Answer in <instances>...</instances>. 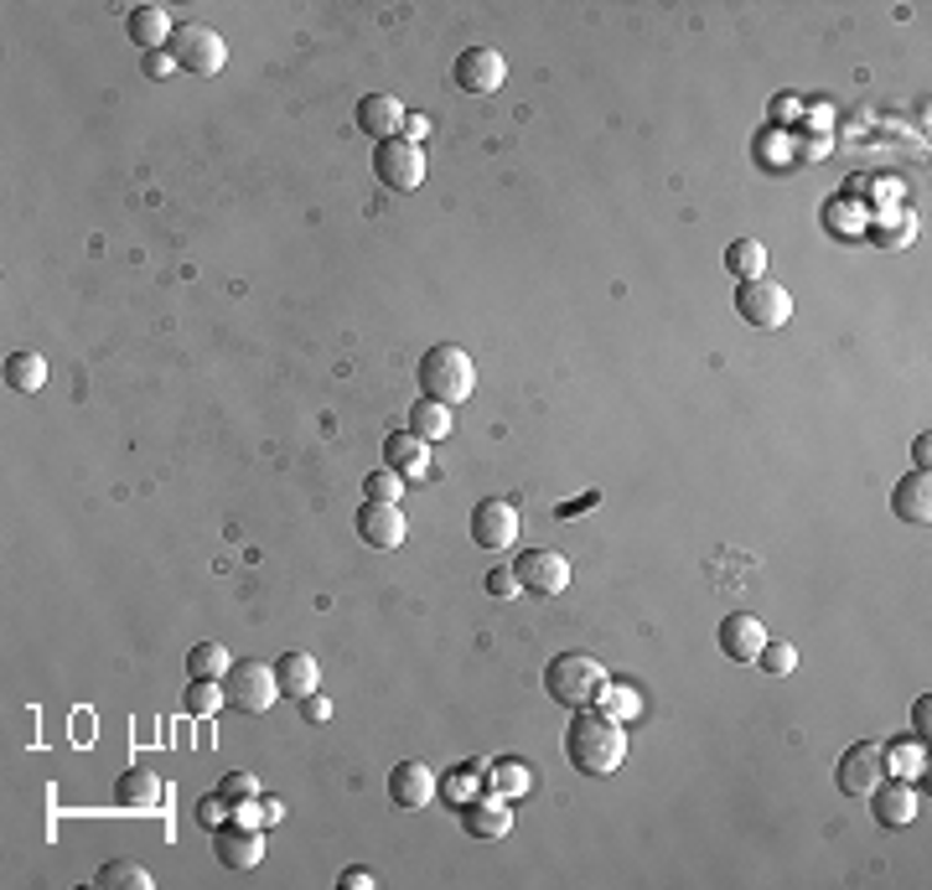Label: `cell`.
Segmentation results:
<instances>
[{"label":"cell","mask_w":932,"mask_h":890,"mask_svg":"<svg viewBox=\"0 0 932 890\" xmlns=\"http://www.w3.org/2000/svg\"><path fill=\"white\" fill-rule=\"evenodd\" d=\"M565 756H570V767L580 776H612L622 761H627V735L616 720L595 710H576L570 720V731H565Z\"/></svg>","instance_id":"6da1fadb"},{"label":"cell","mask_w":932,"mask_h":890,"mask_svg":"<svg viewBox=\"0 0 932 890\" xmlns=\"http://www.w3.org/2000/svg\"><path fill=\"white\" fill-rule=\"evenodd\" d=\"M606 684H612V673H606V663L591 657V653H559V657H550V668H544V689H550V699L565 704V710H591Z\"/></svg>","instance_id":"7a4b0ae2"},{"label":"cell","mask_w":932,"mask_h":890,"mask_svg":"<svg viewBox=\"0 0 932 890\" xmlns=\"http://www.w3.org/2000/svg\"><path fill=\"white\" fill-rule=\"evenodd\" d=\"M476 389V363L461 347H430L420 363V394L436 399V404H467Z\"/></svg>","instance_id":"3957f363"},{"label":"cell","mask_w":932,"mask_h":890,"mask_svg":"<svg viewBox=\"0 0 932 890\" xmlns=\"http://www.w3.org/2000/svg\"><path fill=\"white\" fill-rule=\"evenodd\" d=\"M223 699L238 714H264L280 699L275 668H264L259 657H234V668L223 673Z\"/></svg>","instance_id":"277c9868"},{"label":"cell","mask_w":932,"mask_h":890,"mask_svg":"<svg viewBox=\"0 0 932 890\" xmlns=\"http://www.w3.org/2000/svg\"><path fill=\"white\" fill-rule=\"evenodd\" d=\"M735 311H741V321H752L762 332H777V327H788V317H793V296H788V285L756 275V280H741L735 285Z\"/></svg>","instance_id":"5b68a950"},{"label":"cell","mask_w":932,"mask_h":890,"mask_svg":"<svg viewBox=\"0 0 932 890\" xmlns=\"http://www.w3.org/2000/svg\"><path fill=\"white\" fill-rule=\"evenodd\" d=\"M172 58H177L181 73H198V79H213V73H223V62H228V47H223V37L213 32V26H202V21H187V26H177V37H172V47H166Z\"/></svg>","instance_id":"8992f818"},{"label":"cell","mask_w":932,"mask_h":890,"mask_svg":"<svg viewBox=\"0 0 932 890\" xmlns=\"http://www.w3.org/2000/svg\"><path fill=\"white\" fill-rule=\"evenodd\" d=\"M881 776H892L886 767V746L881 740H854L850 751L839 756V767H834V782L845 797H871L881 787Z\"/></svg>","instance_id":"52a82bcc"},{"label":"cell","mask_w":932,"mask_h":890,"mask_svg":"<svg viewBox=\"0 0 932 890\" xmlns=\"http://www.w3.org/2000/svg\"><path fill=\"white\" fill-rule=\"evenodd\" d=\"M374 177L389 187V192H415L425 181V145H410V140H384L374 151Z\"/></svg>","instance_id":"ba28073f"},{"label":"cell","mask_w":932,"mask_h":890,"mask_svg":"<svg viewBox=\"0 0 932 890\" xmlns=\"http://www.w3.org/2000/svg\"><path fill=\"white\" fill-rule=\"evenodd\" d=\"M518 585L534 595H565L570 591V559L555 555V549H529V555H518Z\"/></svg>","instance_id":"9c48e42d"},{"label":"cell","mask_w":932,"mask_h":890,"mask_svg":"<svg viewBox=\"0 0 932 890\" xmlns=\"http://www.w3.org/2000/svg\"><path fill=\"white\" fill-rule=\"evenodd\" d=\"M357 538L368 544V549H399L404 538H410V523H404V513H399V502H363L357 508Z\"/></svg>","instance_id":"30bf717a"},{"label":"cell","mask_w":932,"mask_h":890,"mask_svg":"<svg viewBox=\"0 0 932 890\" xmlns=\"http://www.w3.org/2000/svg\"><path fill=\"white\" fill-rule=\"evenodd\" d=\"M472 538L482 549H508L518 538V508L508 497H487L472 508Z\"/></svg>","instance_id":"8fae6325"},{"label":"cell","mask_w":932,"mask_h":890,"mask_svg":"<svg viewBox=\"0 0 932 890\" xmlns=\"http://www.w3.org/2000/svg\"><path fill=\"white\" fill-rule=\"evenodd\" d=\"M503 79H508V62L497 47H467L457 58V83L467 94H497Z\"/></svg>","instance_id":"7c38bea8"},{"label":"cell","mask_w":932,"mask_h":890,"mask_svg":"<svg viewBox=\"0 0 932 890\" xmlns=\"http://www.w3.org/2000/svg\"><path fill=\"white\" fill-rule=\"evenodd\" d=\"M461 829L472 833V839H508V829H514L508 797H503V792H487V797L461 803Z\"/></svg>","instance_id":"4fadbf2b"},{"label":"cell","mask_w":932,"mask_h":890,"mask_svg":"<svg viewBox=\"0 0 932 890\" xmlns=\"http://www.w3.org/2000/svg\"><path fill=\"white\" fill-rule=\"evenodd\" d=\"M213 850L228 870H255L264 859V829H249V823H223L213 833Z\"/></svg>","instance_id":"5bb4252c"},{"label":"cell","mask_w":932,"mask_h":890,"mask_svg":"<svg viewBox=\"0 0 932 890\" xmlns=\"http://www.w3.org/2000/svg\"><path fill=\"white\" fill-rule=\"evenodd\" d=\"M389 797H394V808H404V812L425 808V803L436 797V772H430L425 761H399L394 772H389Z\"/></svg>","instance_id":"9a60e30c"},{"label":"cell","mask_w":932,"mask_h":890,"mask_svg":"<svg viewBox=\"0 0 932 890\" xmlns=\"http://www.w3.org/2000/svg\"><path fill=\"white\" fill-rule=\"evenodd\" d=\"M404 115H410V109H404L394 94H368V99L357 104V130L384 145V140H399V130H404Z\"/></svg>","instance_id":"2e32d148"},{"label":"cell","mask_w":932,"mask_h":890,"mask_svg":"<svg viewBox=\"0 0 932 890\" xmlns=\"http://www.w3.org/2000/svg\"><path fill=\"white\" fill-rule=\"evenodd\" d=\"M720 653L731 657V663H756V653H762V642H767V632H762V621L746 612H731L725 621H720Z\"/></svg>","instance_id":"e0dca14e"},{"label":"cell","mask_w":932,"mask_h":890,"mask_svg":"<svg viewBox=\"0 0 932 890\" xmlns=\"http://www.w3.org/2000/svg\"><path fill=\"white\" fill-rule=\"evenodd\" d=\"M275 684H280V693L285 699H311V693L321 689V663L311 653H285L275 663Z\"/></svg>","instance_id":"ac0fdd59"},{"label":"cell","mask_w":932,"mask_h":890,"mask_svg":"<svg viewBox=\"0 0 932 890\" xmlns=\"http://www.w3.org/2000/svg\"><path fill=\"white\" fill-rule=\"evenodd\" d=\"M115 803H119V808L151 812V808H161V803H166V782H161V776L151 772V767H130V772L119 776Z\"/></svg>","instance_id":"d6986e66"},{"label":"cell","mask_w":932,"mask_h":890,"mask_svg":"<svg viewBox=\"0 0 932 890\" xmlns=\"http://www.w3.org/2000/svg\"><path fill=\"white\" fill-rule=\"evenodd\" d=\"M892 508H896L901 523L928 529V518H932V482H928V472L901 476V482H896V493H892Z\"/></svg>","instance_id":"ffe728a7"},{"label":"cell","mask_w":932,"mask_h":890,"mask_svg":"<svg viewBox=\"0 0 932 890\" xmlns=\"http://www.w3.org/2000/svg\"><path fill=\"white\" fill-rule=\"evenodd\" d=\"M125 26H130V41L145 47V52H161V47H172V37H177V26H172V16L161 5H135Z\"/></svg>","instance_id":"44dd1931"},{"label":"cell","mask_w":932,"mask_h":890,"mask_svg":"<svg viewBox=\"0 0 932 890\" xmlns=\"http://www.w3.org/2000/svg\"><path fill=\"white\" fill-rule=\"evenodd\" d=\"M384 466H394L399 476H425L430 472V440H420L415 430L384 440Z\"/></svg>","instance_id":"7402d4cb"},{"label":"cell","mask_w":932,"mask_h":890,"mask_svg":"<svg viewBox=\"0 0 932 890\" xmlns=\"http://www.w3.org/2000/svg\"><path fill=\"white\" fill-rule=\"evenodd\" d=\"M871 797H875V818H881L886 829H907V823L917 818V792H912V782H881Z\"/></svg>","instance_id":"603a6c76"},{"label":"cell","mask_w":932,"mask_h":890,"mask_svg":"<svg viewBox=\"0 0 932 890\" xmlns=\"http://www.w3.org/2000/svg\"><path fill=\"white\" fill-rule=\"evenodd\" d=\"M487 787L503 792V797H523V792H534V767H529V761H518V756L493 761V767H487Z\"/></svg>","instance_id":"cb8c5ba5"},{"label":"cell","mask_w":932,"mask_h":890,"mask_svg":"<svg viewBox=\"0 0 932 890\" xmlns=\"http://www.w3.org/2000/svg\"><path fill=\"white\" fill-rule=\"evenodd\" d=\"M410 430H415L420 440H430V446H436V440L451 436V410L420 394V404H410Z\"/></svg>","instance_id":"d4e9b609"},{"label":"cell","mask_w":932,"mask_h":890,"mask_svg":"<svg viewBox=\"0 0 932 890\" xmlns=\"http://www.w3.org/2000/svg\"><path fill=\"white\" fill-rule=\"evenodd\" d=\"M5 383L16 394H42L47 389V363L37 353H11L5 357Z\"/></svg>","instance_id":"484cf974"},{"label":"cell","mask_w":932,"mask_h":890,"mask_svg":"<svg viewBox=\"0 0 932 890\" xmlns=\"http://www.w3.org/2000/svg\"><path fill=\"white\" fill-rule=\"evenodd\" d=\"M94 886L99 890H151L156 880H151V870L135 865V859H109V865L94 875Z\"/></svg>","instance_id":"4316f807"},{"label":"cell","mask_w":932,"mask_h":890,"mask_svg":"<svg viewBox=\"0 0 932 890\" xmlns=\"http://www.w3.org/2000/svg\"><path fill=\"white\" fill-rule=\"evenodd\" d=\"M228 668H234V657H228L223 642H198V648L187 653V673H192V678H219L223 684V673Z\"/></svg>","instance_id":"83f0119b"},{"label":"cell","mask_w":932,"mask_h":890,"mask_svg":"<svg viewBox=\"0 0 932 890\" xmlns=\"http://www.w3.org/2000/svg\"><path fill=\"white\" fill-rule=\"evenodd\" d=\"M725 270H731L735 280H756L762 270H767V249H762L756 238H735L731 249H725Z\"/></svg>","instance_id":"f1b7e54d"},{"label":"cell","mask_w":932,"mask_h":890,"mask_svg":"<svg viewBox=\"0 0 932 890\" xmlns=\"http://www.w3.org/2000/svg\"><path fill=\"white\" fill-rule=\"evenodd\" d=\"M595 710L606 714V720H616V725H627V720L642 710V699H637L633 684H606V689H601V699H595Z\"/></svg>","instance_id":"f546056e"},{"label":"cell","mask_w":932,"mask_h":890,"mask_svg":"<svg viewBox=\"0 0 932 890\" xmlns=\"http://www.w3.org/2000/svg\"><path fill=\"white\" fill-rule=\"evenodd\" d=\"M886 767H892V776H901V782L922 776V746H917V740H896V746H886Z\"/></svg>","instance_id":"4dcf8cb0"},{"label":"cell","mask_w":932,"mask_h":890,"mask_svg":"<svg viewBox=\"0 0 932 890\" xmlns=\"http://www.w3.org/2000/svg\"><path fill=\"white\" fill-rule=\"evenodd\" d=\"M219 704H228L219 678H192V689H187V714H198L202 720V714H213Z\"/></svg>","instance_id":"1f68e13d"},{"label":"cell","mask_w":932,"mask_h":890,"mask_svg":"<svg viewBox=\"0 0 932 890\" xmlns=\"http://www.w3.org/2000/svg\"><path fill=\"white\" fill-rule=\"evenodd\" d=\"M487 767H493V761H472V767L461 761L457 772H451V782H446V797H451V803H472V792H476V782L487 776Z\"/></svg>","instance_id":"d6a6232c"},{"label":"cell","mask_w":932,"mask_h":890,"mask_svg":"<svg viewBox=\"0 0 932 890\" xmlns=\"http://www.w3.org/2000/svg\"><path fill=\"white\" fill-rule=\"evenodd\" d=\"M363 493L374 497V502H399V497H404V476H399L394 466H378V472L363 482Z\"/></svg>","instance_id":"836d02e7"},{"label":"cell","mask_w":932,"mask_h":890,"mask_svg":"<svg viewBox=\"0 0 932 890\" xmlns=\"http://www.w3.org/2000/svg\"><path fill=\"white\" fill-rule=\"evenodd\" d=\"M198 823H202V829H213V833H219L223 823H234V803H228L223 792H208V797L198 803Z\"/></svg>","instance_id":"e575fe53"},{"label":"cell","mask_w":932,"mask_h":890,"mask_svg":"<svg viewBox=\"0 0 932 890\" xmlns=\"http://www.w3.org/2000/svg\"><path fill=\"white\" fill-rule=\"evenodd\" d=\"M756 663H762L767 673H777V678H782V673H793V668H798V653L788 648V642H762Z\"/></svg>","instance_id":"d590c367"},{"label":"cell","mask_w":932,"mask_h":890,"mask_svg":"<svg viewBox=\"0 0 932 890\" xmlns=\"http://www.w3.org/2000/svg\"><path fill=\"white\" fill-rule=\"evenodd\" d=\"M803 115H809V104L798 99V94H777V99H772V124H777V130H793V124H803Z\"/></svg>","instance_id":"8d00e7d4"},{"label":"cell","mask_w":932,"mask_h":890,"mask_svg":"<svg viewBox=\"0 0 932 890\" xmlns=\"http://www.w3.org/2000/svg\"><path fill=\"white\" fill-rule=\"evenodd\" d=\"M219 792L228 797V803H244V797H259V782H255L249 772H228V776L219 782Z\"/></svg>","instance_id":"74e56055"},{"label":"cell","mask_w":932,"mask_h":890,"mask_svg":"<svg viewBox=\"0 0 932 890\" xmlns=\"http://www.w3.org/2000/svg\"><path fill=\"white\" fill-rule=\"evenodd\" d=\"M518 591H523V585H518V570H493L487 574V595H497V601H514Z\"/></svg>","instance_id":"f35d334b"},{"label":"cell","mask_w":932,"mask_h":890,"mask_svg":"<svg viewBox=\"0 0 932 890\" xmlns=\"http://www.w3.org/2000/svg\"><path fill=\"white\" fill-rule=\"evenodd\" d=\"M234 823H249V829H270V823H264V803H259V797H244V803H234Z\"/></svg>","instance_id":"ab89813d"},{"label":"cell","mask_w":932,"mask_h":890,"mask_svg":"<svg viewBox=\"0 0 932 890\" xmlns=\"http://www.w3.org/2000/svg\"><path fill=\"white\" fill-rule=\"evenodd\" d=\"M172 73H177V58H172V52H166V47H161V52H145V79H172Z\"/></svg>","instance_id":"60d3db41"},{"label":"cell","mask_w":932,"mask_h":890,"mask_svg":"<svg viewBox=\"0 0 932 890\" xmlns=\"http://www.w3.org/2000/svg\"><path fill=\"white\" fill-rule=\"evenodd\" d=\"M824 223H829V228H860V213H854L850 202H829Z\"/></svg>","instance_id":"b9f144b4"},{"label":"cell","mask_w":932,"mask_h":890,"mask_svg":"<svg viewBox=\"0 0 932 890\" xmlns=\"http://www.w3.org/2000/svg\"><path fill=\"white\" fill-rule=\"evenodd\" d=\"M300 714H306L311 725H327V720H332V699H321V693H311V699H300Z\"/></svg>","instance_id":"7bdbcfd3"},{"label":"cell","mask_w":932,"mask_h":890,"mask_svg":"<svg viewBox=\"0 0 932 890\" xmlns=\"http://www.w3.org/2000/svg\"><path fill=\"white\" fill-rule=\"evenodd\" d=\"M907 234H912V218H901L896 228H875V244H886V249H901V244H907Z\"/></svg>","instance_id":"ee69618b"},{"label":"cell","mask_w":932,"mask_h":890,"mask_svg":"<svg viewBox=\"0 0 932 890\" xmlns=\"http://www.w3.org/2000/svg\"><path fill=\"white\" fill-rule=\"evenodd\" d=\"M803 124H809L814 135H824V130L834 124V109H829V104H809V115H803Z\"/></svg>","instance_id":"f6af8a7d"},{"label":"cell","mask_w":932,"mask_h":890,"mask_svg":"<svg viewBox=\"0 0 932 890\" xmlns=\"http://www.w3.org/2000/svg\"><path fill=\"white\" fill-rule=\"evenodd\" d=\"M399 135L410 140V145H420V140L430 135V119H425V115H404V130H399Z\"/></svg>","instance_id":"bcb514c9"},{"label":"cell","mask_w":932,"mask_h":890,"mask_svg":"<svg viewBox=\"0 0 932 890\" xmlns=\"http://www.w3.org/2000/svg\"><path fill=\"white\" fill-rule=\"evenodd\" d=\"M912 725H917V735H928V725H932V699H928V693L912 704Z\"/></svg>","instance_id":"7dc6e473"},{"label":"cell","mask_w":932,"mask_h":890,"mask_svg":"<svg viewBox=\"0 0 932 890\" xmlns=\"http://www.w3.org/2000/svg\"><path fill=\"white\" fill-rule=\"evenodd\" d=\"M338 886L342 890H374V875H368V870H342Z\"/></svg>","instance_id":"c3c4849f"},{"label":"cell","mask_w":932,"mask_h":890,"mask_svg":"<svg viewBox=\"0 0 932 890\" xmlns=\"http://www.w3.org/2000/svg\"><path fill=\"white\" fill-rule=\"evenodd\" d=\"M829 156V135H809L803 140V161H824Z\"/></svg>","instance_id":"681fc988"},{"label":"cell","mask_w":932,"mask_h":890,"mask_svg":"<svg viewBox=\"0 0 932 890\" xmlns=\"http://www.w3.org/2000/svg\"><path fill=\"white\" fill-rule=\"evenodd\" d=\"M912 455H917V472H928V455H932V436H917V440H912Z\"/></svg>","instance_id":"f907efd6"},{"label":"cell","mask_w":932,"mask_h":890,"mask_svg":"<svg viewBox=\"0 0 932 890\" xmlns=\"http://www.w3.org/2000/svg\"><path fill=\"white\" fill-rule=\"evenodd\" d=\"M259 803H264V823L275 829L280 818H285V803H280V797H259Z\"/></svg>","instance_id":"816d5d0a"}]
</instances>
